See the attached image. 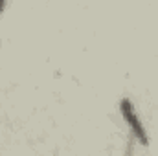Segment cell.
I'll return each instance as SVG.
<instances>
[{"label": "cell", "instance_id": "cell-1", "mask_svg": "<svg viewBox=\"0 0 158 156\" xmlns=\"http://www.w3.org/2000/svg\"><path fill=\"white\" fill-rule=\"evenodd\" d=\"M119 114L123 116L125 123L129 125V129H131V132H132V138H134L140 145L147 147V145H149V136H147V132H145V127H143L142 119L138 116L134 105H132L129 99H121V101H119Z\"/></svg>", "mask_w": 158, "mask_h": 156}, {"label": "cell", "instance_id": "cell-2", "mask_svg": "<svg viewBox=\"0 0 158 156\" xmlns=\"http://www.w3.org/2000/svg\"><path fill=\"white\" fill-rule=\"evenodd\" d=\"M6 4H7V0H0V15L4 13V9H6Z\"/></svg>", "mask_w": 158, "mask_h": 156}]
</instances>
